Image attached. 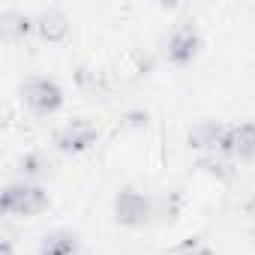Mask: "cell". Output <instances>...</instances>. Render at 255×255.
<instances>
[{"instance_id":"9c48e42d","label":"cell","mask_w":255,"mask_h":255,"mask_svg":"<svg viewBox=\"0 0 255 255\" xmlns=\"http://www.w3.org/2000/svg\"><path fill=\"white\" fill-rule=\"evenodd\" d=\"M81 252V237L69 228L48 231L39 240V255H78Z\"/></svg>"},{"instance_id":"7c38bea8","label":"cell","mask_w":255,"mask_h":255,"mask_svg":"<svg viewBox=\"0 0 255 255\" xmlns=\"http://www.w3.org/2000/svg\"><path fill=\"white\" fill-rule=\"evenodd\" d=\"M246 213L255 219V192H252V195H249V201H246Z\"/></svg>"},{"instance_id":"30bf717a","label":"cell","mask_w":255,"mask_h":255,"mask_svg":"<svg viewBox=\"0 0 255 255\" xmlns=\"http://www.w3.org/2000/svg\"><path fill=\"white\" fill-rule=\"evenodd\" d=\"M30 30H36V18H30L27 12H18V9H3L0 12V33H3V39L18 42Z\"/></svg>"},{"instance_id":"7a4b0ae2","label":"cell","mask_w":255,"mask_h":255,"mask_svg":"<svg viewBox=\"0 0 255 255\" xmlns=\"http://www.w3.org/2000/svg\"><path fill=\"white\" fill-rule=\"evenodd\" d=\"M114 219L123 228H144L153 219V201L135 186H123L114 195Z\"/></svg>"},{"instance_id":"3957f363","label":"cell","mask_w":255,"mask_h":255,"mask_svg":"<svg viewBox=\"0 0 255 255\" xmlns=\"http://www.w3.org/2000/svg\"><path fill=\"white\" fill-rule=\"evenodd\" d=\"M21 99L30 111L36 114H54L63 108V87L54 81V78H45V75H30L21 81Z\"/></svg>"},{"instance_id":"8992f818","label":"cell","mask_w":255,"mask_h":255,"mask_svg":"<svg viewBox=\"0 0 255 255\" xmlns=\"http://www.w3.org/2000/svg\"><path fill=\"white\" fill-rule=\"evenodd\" d=\"M222 156L237 159V162H249L255 159V120H243V123H231L225 141H222Z\"/></svg>"},{"instance_id":"52a82bcc","label":"cell","mask_w":255,"mask_h":255,"mask_svg":"<svg viewBox=\"0 0 255 255\" xmlns=\"http://www.w3.org/2000/svg\"><path fill=\"white\" fill-rule=\"evenodd\" d=\"M225 132H228V123H222V120H198L186 132V141L198 153H216V150H222Z\"/></svg>"},{"instance_id":"5b68a950","label":"cell","mask_w":255,"mask_h":255,"mask_svg":"<svg viewBox=\"0 0 255 255\" xmlns=\"http://www.w3.org/2000/svg\"><path fill=\"white\" fill-rule=\"evenodd\" d=\"M96 138H99V126L93 120H87V117H75V120L63 123L57 129L54 147L60 153H84V150H90L96 144Z\"/></svg>"},{"instance_id":"8fae6325","label":"cell","mask_w":255,"mask_h":255,"mask_svg":"<svg viewBox=\"0 0 255 255\" xmlns=\"http://www.w3.org/2000/svg\"><path fill=\"white\" fill-rule=\"evenodd\" d=\"M174 255H213V249L201 240H186L180 249H174Z\"/></svg>"},{"instance_id":"6da1fadb","label":"cell","mask_w":255,"mask_h":255,"mask_svg":"<svg viewBox=\"0 0 255 255\" xmlns=\"http://www.w3.org/2000/svg\"><path fill=\"white\" fill-rule=\"evenodd\" d=\"M51 204L45 186L33 183V180H15L3 189L0 195V210L6 216H39L45 213Z\"/></svg>"},{"instance_id":"ba28073f","label":"cell","mask_w":255,"mask_h":255,"mask_svg":"<svg viewBox=\"0 0 255 255\" xmlns=\"http://www.w3.org/2000/svg\"><path fill=\"white\" fill-rule=\"evenodd\" d=\"M36 33H39V39L48 42V45L63 42V39L69 36V18H66V12H60V9H45V12H39V15H36Z\"/></svg>"},{"instance_id":"277c9868","label":"cell","mask_w":255,"mask_h":255,"mask_svg":"<svg viewBox=\"0 0 255 255\" xmlns=\"http://www.w3.org/2000/svg\"><path fill=\"white\" fill-rule=\"evenodd\" d=\"M198 51H201V33H198L195 21L180 18V21L171 27L168 42H165V57H168V63L186 66V63H192V60L198 57Z\"/></svg>"}]
</instances>
